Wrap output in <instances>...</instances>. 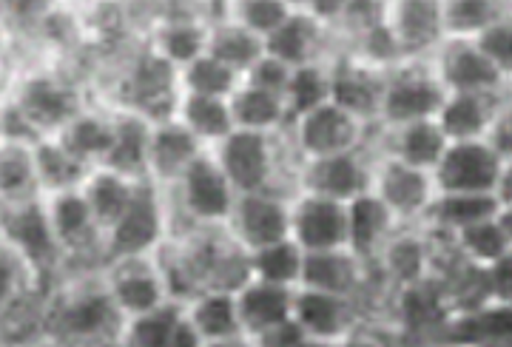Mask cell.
<instances>
[{
    "label": "cell",
    "instance_id": "obj_24",
    "mask_svg": "<svg viewBox=\"0 0 512 347\" xmlns=\"http://www.w3.org/2000/svg\"><path fill=\"white\" fill-rule=\"evenodd\" d=\"M202 151L205 146L177 117L154 123L151 146H148V180L165 191L174 188L185 174V168L194 163Z\"/></svg>",
    "mask_w": 512,
    "mask_h": 347
},
{
    "label": "cell",
    "instance_id": "obj_42",
    "mask_svg": "<svg viewBox=\"0 0 512 347\" xmlns=\"http://www.w3.org/2000/svg\"><path fill=\"white\" fill-rule=\"evenodd\" d=\"M302 265H305V251L293 239H285V242H276V245L248 254L251 279L282 285V288H299Z\"/></svg>",
    "mask_w": 512,
    "mask_h": 347
},
{
    "label": "cell",
    "instance_id": "obj_9",
    "mask_svg": "<svg viewBox=\"0 0 512 347\" xmlns=\"http://www.w3.org/2000/svg\"><path fill=\"white\" fill-rule=\"evenodd\" d=\"M3 242L12 245L40 276V282H46L49 276L60 271V265H66V254L57 242L52 222L46 214V202L43 197L32 202H20V205H3Z\"/></svg>",
    "mask_w": 512,
    "mask_h": 347
},
{
    "label": "cell",
    "instance_id": "obj_43",
    "mask_svg": "<svg viewBox=\"0 0 512 347\" xmlns=\"http://www.w3.org/2000/svg\"><path fill=\"white\" fill-rule=\"evenodd\" d=\"M330 103V63L328 60H316L308 66L293 69L291 86L285 94V106H288V128L311 114V111L322 109Z\"/></svg>",
    "mask_w": 512,
    "mask_h": 347
},
{
    "label": "cell",
    "instance_id": "obj_7",
    "mask_svg": "<svg viewBox=\"0 0 512 347\" xmlns=\"http://www.w3.org/2000/svg\"><path fill=\"white\" fill-rule=\"evenodd\" d=\"M180 97V69H174L163 57L143 46L123 69L114 109L140 111L151 123H163L177 114Z\"/></svg>",
    "mask_w": 512,
    "mask_h": 347
},
{
    "label": "cell",
    "instance_id": "obj_56",
    "mask_svg": "<svg viewBox=\"0 0 512 347\" xmlns=\"http://www.w3.org/2000/svg\"><path fill=\"white\" fill-rule=\"evenodd\" d=\"M495 200L501 202V208H512V160H504L498 185H495Z\"/></svg>",
    "mask_w": 512,
    "mask_h": 347
},
{
    "label": "cell",
    "instance_id": "obj_11",
    "mask_svg": "<svg viewBox=\"0 0 512 347\" xmlns=\"http://www.w3.org/2000/svg\"><path fill=\"white\" fill-rule=\"evenodd\" d=\"M370 194H376L390 208V214L399 220V225H421L424 214L439 197L430 171L404 165L387 154L373 157Z\"/></svg>",
    "mask_w": 512,
    "mask_h": 347
},
{
    "label": "cell",
    "instance_id": "obj_13",
    "mask_svg": "<svg viewBox=\"0 0 512 347\" xmlns=\"http://www.w3.org/2000/svg\"><path fill=\"white\" fill-rule=\"evenodd\" d=\"M330 63V103L353 114L367 126H379L384 100V80L387 72L370 66L365 60L339 46L328 57Z\"/></svg>",
    "mask_w": 512,
    "mask_h": 347
},
{
    "label": "cell",
    "instance_id": "obj_51",
    "mask_svg": "<svg viewBox=\"0 0 512 347\" xmlns=\"http://www.w3.org/2000/svg\"><path fill=\"white\" fill-rule=\"evenodd\" d=\"M399 328H390L373 319H362L356 330L342 342V347H399Z\"/></svg>",
    "mask_w": 512,
    "mask_h": 347
},
{
    "label": "cell",
    "instance_id": "obj_61",
    "mask_svg": "<svg viewBox=\"0 0 512 347\" xmlns=\"http://www.w3.org/2000/svg\"><path fill=\"white\" fill-rule=\"evenodd\" d=\"M458 347H512V345H458Z\"/></svg>",
    "mask_w": 512,
    "mask_h": 347
},
{
    "label": "cell",
    "instance_id": "obj_27",
    "mask_svg": "<svg viewBox=\"0 0 512 347\" xmlns=\"http://www.w3.org/2000/svg\"><path fill=\"white\" fill-rule=\"evenodd\" d=\"M399 228L404 225H399V220L390 214V208L376 194L367 191L362 197L348 202V251L359 256L370 268L376 265L387 239Z\"/></svg>",
    "mask_w": 512,
    "mask_h": 347
},
{
    "label": "cell",
    "instance_id": "obj_60",
    "mask_svg": "<svg viewBox=\"0 0 512 347\" xmlns=\"http://www.w3.org/2000/svg\"><path fill=\"white\" fill-rule=\"evenodd\" d=\"M305 347H342V345H336V342H313L311 339Z\"/></svg>",
    "mask_w": 512,
    "mask_h": 347
},
{
    "label": "cell",
    "instance_id": "obj_41",
    "mask_svg": "<svg viewBox=\"0 0 512 347\" xmlns=\"http://www.w3.org/2000/svg\"><path fill=\"white\" fill-rule=\"evenodd\" d=\"M185 319V302L168 299L165 305L154 311L140 313L126 319V325L120 330V347H168L177 325Z\"/></svg>",
    "mask_w": 512,
    "mask_h": 347
},
{
    "label": "cell",
    "instance_id": "obj_30",
    "mask_svg": "<svg viewBox=\"0 0 512 347\" xmlns=\"http://www.w3.org/2000/svg\"><path fill=\"white\" fill-rule=\"evenodd\" d=\"M114 148H111L106 168L120 171L131 180H148V146L154 123L146 114L131 109H114Z\"/></svg>",
    "mask_w": 512,
    "mask_h": 347
},
{
    "label": "cell",
    "instance_id": "obj_37",
    "mask_svg": "<svg viewBox=\"0 0 512 347\" xmlns=\"http://www.w3.org/2000/svg\"><path fill=\"white\" fill-rule=\"evenodd\" d=\"M231 117L239 131H259V134H285L288 131V106L285 97L262 92L254 86H239L228 97Z\"/></svg>",
    "mask_w": 512,
    "mask_h": 347
},
{
    "label": "cell",
    "instance_id": "obj_48",
    "mask_svg": "<svg viewBox=\"0 0 512 347\" xmlns=\"http://www.w3.org/2000/svg\"><path fill=\"white\" fill-rule=\"evenodd\" d=\"M345 49L353 52L359 60L370 63V66L382 69V72H390V69H396L399 63L407 60L402 52V46L396 43V37H393L390 29H387V23H384V20L379 23V26H373L370 32H365V35H359L356 40H350Z\"/></svg>",
    "mask_w": 512,
    "mask_h": 347
},
{
    "label": "cell",
    "instance_id": "obj_57",
    "mask_svg": "<svg viewBox=\"0 0 512 347\" xmlns=\"http://www.w3.org/2000/svg\"><path fill=\"white\" fill-rule=\"evenodd\" d=\"M6 347H63L60 342H55L52 336H37V339H26V342H12Z\"/></svg>",
    "mask_w": 512,
    "mask_h": 347
},
{
    "label": "cell",
    "instance_id": "obj_33",
    "mask_svg": "<svg viewBox=\"0 0 512 347\" xmlns=\"http://www.w3.org/2000/svg\"><path fill=\"white\" fill-rule=\"evenodd\" d=\"M498 214L501 202L495 200V194H439L424 214L421 228L441 237H453L476 222L495 220Z\"/></svg>",
    "mask_w": 512,
    "mask_h": 347
},
{
    "label": "cell",
    "instance_id": "obj_15",
    "mask_svg": "<svg viewBox=\"0 0 512 347\" xmlns=\"http://www.w3.org/2000/svg\"><path fill=\"white\" fill-rule=\"evenodd\" d=\"M291 239L305 254L348 251V205L296 191L291 197Z\"/></svg>",
    "mask_w": 512,
    "mask_h": 347
},
{
    "label": "cell",
    "instance_id": "obj_55",
    "mask_svg": "<svg viewBox=\"0 0 512 347\" xmlns=\"http://www.w3.org/2000/svg\"><path fill=\"white\" fill-rule=\"evenodd\" d=\"M205 342H202V336L197 333V328L188 322V316H185L183 322L177 325V330H174V336H171V342H168V347H202Z\"/></svg>",
    "mask_w": 512,
    "mask_h": 347
},
{
    "label": "cell",
    "instance_id": "obj_10",
    "mask_svg": "<svg viewBox=\"0 0 512 347\" xmlns=\"http://www.w3.org/2000/svg\"><path fill=\"white\" fill-rule=\"evenodd\" d=\"M373 157H376V151L367 143L365 148H356V151L305 160L296 168V191L348 205L370 191Z\"/></svg>",
    "mask_w": 512,
    "mask_h": 347
},
{
    "label": "cell",
    "instance_id": "obj_58",
    "mask_svg": "<svg viewBox=\"0 0 512 347\" xmlns=\"http://www.w3.org/2000/svg\"><path fill=\"white\" fill-rule=\"evenodd\" d=\"M202 347H254L251 345V339H225V342H205Z\"/></svg>",
    "mask_w": 512,
    "mask_h": 347
},
{
    "label": "cell",
    "instance_id": "obj_59",
    "mask_svg": "<svg viewBox=\"0 0 512 347\" xmlns=\"http://www.w3.org/2000/svg\"><path fill=\"white\" fill-rule=\"evenodd\" d=\"M498 222H501V228L507 231V237H510V242H512V208H501Z\"/></svg>",
    "mask_w": 512,
    "mask_h": 347
},
{
    "label": "cell",
    "instance_id": "obj_19",
    "mask_svg": "<svg viewBox=\"0 0 512 347\" xmlns=\"http://www.w3.org/2000/svg\"><path fill=\"white\" fill-rule=\"evenodd\" d=\"M362 319L365 313H362L359 299L308 291V288H296L293 293V322L305 330L313 342L342 345Z\"/></svg>",
    "mask_w": 512,
    "mask_h": 347
},
{
    "label": "cell",
    "instance_id": "obj_36",
    "mask_svg": "<svg viewBox=\"0 0 512 347\" xmlns=\"http://www.w3.org/2000/svg\"><path fill=\"white\" fill-rule=\"evenodd\" d=\"M35 168L43 197L63 194V191H77V188H83L86 177L92 174V168L80 163L57 137H40L37 140Z\"/></svg>",
    "mask_w": 512,
    "mask_h": 347
},
{
    "label": "cell",
    "instance_id": "obj_20",
    "mask_svg": "<svg viewBox=\"0 0 512 347\" xmlns=\"http://www.w3.org/2000/svg\"><path fill=\"white\" fill-rule=\"evenodd\" d=\"M151 23L146 46L174 69L191 66L208 52V20L200 6H174Z\"/></svg>",
    "mask_w": 512,
    "mask_h": 347
},
{
    "label": "cell",
    "instance_id": "obj_12",
    "mask_svg": "<svg viewBox=\"0 0 512 347\" xmlns=\"http://www.w3.org/2000/svg\"><path fill=\"white\" fill-rule=\"evenodd\" d=\"M225 231L245 254L291 239V194L282 191L239 194Z\"/></svg>",
    "mask_w": 512,
    "mask_h": 347
},
{
    "label": "cell",
    "instance_id": "obj_25",
    "mask_svg": "<svg viewBox=\"0 0 512 347\" xmlns=\"http://www.w3.org/2000/svg\"><path fill=\"white\" fill-rule=\"evenodd\" d=\"M379 131V148L376 154H387L404 165H413L421 171H436L450 140L444 137L439 120H419L396 128H376Z\"/></svg>",
    "mask_w": 512,
    "mask_h": 347
},
{
    "label": "cell",
    "instance_id": "obj_29",
    "mask_svg": "<svg viewBox=\"0 0 512 347\" xmlns=\"http://www.w3.org/2000/svg\"><path fill=\"white\" fill-rule=\"evenodd\" d=\"M293 293L296 288L248 279L237 291L239 325H242L245 339H254L259 333L293 319Z\"/></svg>",
    "mask_w": 512,
    "mask_h": 347
},
{
    "label": "cell",
    "instance_id": "obj_28",
    "mask_svg": "<svg viewBox=\"0 0 512 347\" xmlns=\"http://www.w3.org/2000/svg\"><path fill=\"white\" fill-rule=\"evenodd\" d=\"M507 94L484 92H458L447 94L439 111V126L450 143L467 140H487V131L493 126L495 114L504 106Z\"/></svg>",
    "mask_w": 512,
    "mask_h": 347
},
{
    "label": "cell",
    "instance_id": "obj_62",
    "mask_svg": "<svg viewBox=\"0 0 512 347\" xmlns=\"http://www.w3.org/2000/svg\"><path fill=\"white\" fill-rule=\"evenodd\" d=\"M507 100H512V80L507 83Z\"/></svg>",
    "mask_w": 512,
    "mask_h": 347
},
{
    "label": "cell",
    "instance_id": "obj_50",
    "mask_svg": "<svg viewBox=\"0 0 512 347\" xmlns=\"http://www.w3.org/2000/svg\"><path fill=\"white\" fill-rule=\"evenodd\" d=\"M291 77L293 69L288 63H282V60H276V57L265 55L259 63H256L251 72L242 77V83L245 86H254V89H262V92H271L279 94V97H285L288 94V86H291Z\"/></svg>",
    "mask_w": 512,
    "mask_h": 347
},
{
    "label": "cell",
    "instance_id": "obj_18",
    "mask_svg": "<svg viewBox=\"0 0 512 347\" xmlns=\"http://www.w3.org/2000/svg\"><path fill=\"white\" fill-rule=\"evenodd\" d=\"M436 72L447 94L458 92H484V94H507L504 74L490 63V57L478 49L476 40H458L447 37L433 55Z\"/></svg>",
    "mask_w": 512,
    "mask_h": 347
},
{
    "label": "cell",
    "instance_id": "obj_52",
    "mask_svg": "<svg viewBox=\"0 0 512 347\" xmlns=\"http://www.w3.org/2000/svg\"><path fill=\"white\" fill-rule=\"evenodd\" d=\"M490 305H512V251L487 268Z\"/></svg>",
    "mask_w": 512,
    "mask_h": 347
},
{
    "label": "cell",
    "instance_id": "obj_35",
    "mask_svg": "<svg viewBox=\"0 0 512 347\" xmlns=\"http://www.w3.org/2000/svg\"><path fill=\"white\" fill-rule=\"evenodd\" d=\"M188 322L197 328L202 342H225V339H242L239 325L237 291H202L185 305Z\"/></svg>",
    "mask_w": 512,
    "mask_h": 347
},
{
    "label": "cell",
    "instance_id": "obj_32",
    "mask_svg": "<svg viewBox=\"0 0 512 347\" xmlns=\"http://www.w3.org/2000/svg\"><path fill=\"white\" fill-rule=\"evenodd\" d=\"M74 157L89 168H100L109 160L114 148V114L103 106H89L80 111L69 126H63L55 134Z\"/></svg>",
    "mask_w": 512,
    "mask_h": 347
},
{
    "label": "cell",
    "instance_id": "obj_44",
    "mask_svg": "<svg viewBox=\"0 0 512 347\" xmlns=\"http://www.w3.org/2000/svg\"><path fill=\"white\" fill-rule=\"evenodd\" d=\"M450 242H453V248L458 251V256H461L464 262L476 265V268H490V265H495L498 259H504V256L512 251L510 237H507V231L501 228L498 217H495V220L476 222V225L458 231V234L450 237Z\"/></svg>",
    "mask_w": 512,
    "mask_h": 347
},
{
    "label": "cell",
    "instance_id": "obj_53",
    "mask_svg": "<svg viewBox=\"0 0 512 347\" xmlns=\"http://www.w3.org/2000/svg\"><path fill=\"white\" fill-rule=\"evenodd\" d=\"M308 342H311L308 333L299 328L293 319H288V322H282V325H276V328L265 330V333H259V336L251 339L254 347H305Z\"/></svg>",
    "mask_w": 512,
    "mask_h": 347
},
{
    "label": "cell",
    "instance_id": "obj_47",
    "mask_svg": "<svg viewBox=\"0 0 512 347\" xmlns=\"http://www.w3.org/2000/svg\"><path fill=\"white\" fill-rule=\"evenodd\" d=\"M293 6L296 3H285V0H234V3H228V20H234L242 29L268 40L285 20L291 18Z\"/></svg>",
    "mask_w": 512,
    "mask_h": 347
},
{
    "label": "cell",
    "instance_id": "obj_49",
    "mask_svg": "<svg viewBox=\"0 0 512 347\" xmlns=\"http://www.w3.org/2000/svg\"><path fill=\"white\" fill-rule=\"evenodd\" d=\"M476 43H478V49L490 57V63H493L495 69L504 74V80L510 83L512 80V6L504 12V15H501V18L495 20L487 32H481V35L476 37Z\"/></svg>",
    "mask_w": 512,
    "mask_h": 347
},
{
    "label": "cell",
    "instance_id": "obj_16",
    "mask_svg": "<svg viewBox=\"0 0 512 347\" xmlns=\"http://www.w3.org/2000/svg\"><path fill=\"white\" fill-rule=\"evenodd\" d=\"M103 282L109 288L114 305L126 319L154 311L171 299L163 271L157 265V256H134V259L109 262L103 268Z\"/></svg>",
    "mask_w": 512,
    "mask_h": 347
},
{
    "label": "cell",
    "instance_id": "obj_8",
    "mask_svg": "<svg viewBox=\"0 0 512 347\" xmlns=\"http://www.w3.org/2000/svg\"><path fill=\"white\" fill-rule=\"evenodd\" d=\"M373 131H376L373 126L356 120L353 114L339 109L336 103H328L322 109L299 117L285 134L293 148V157L299 163H305V160H319V157H333V154L365 148Z\"/></svg>",
    "mask_w": 512,
    "mask_h": 347
},
{
    "label": "cell",
    "instance_id": "obj_22",
    "mask_svg": "<svg viewBox=\"0 0 512 347\" xmlns=\"http://www.w3.org/2000/svg\"><path fill=\"white\" fill-rule=\"evenodd\" d=\"M384 23L393 32L396 43L402 46L407 60L433 57L436 49L447 40L441 0H393L387 3Z\"/></svg>",
    "mask_w": 512,
    "mask_h": 347
},
{
    "label": "cell",
    "instance_id": "obj_34",
    "mask_svg": "<svg viewBox=\"0 0 512 347\" xmlns=\"http://www.w3.org/2000/svg\"><path fill=\"white\" fill-rule=\"evenodd\" d=\"M140 183H143V180H131L126 174L111 171L106 165L92 168V174L86 177V183H83L80 191H83V197L89 202V208H92L94 220L100 225L103 237L114 228V222L126 214V208L131 205V200H134L137 185Z\"/></svg>",
    "mask_w": 512,
    "mask_h": 347
},
{
    "label": "cell",
    "instance_id": "obj_26",
    "mask_svg": "<svg viewBox=\"0 0 512 347\" xmlns=\"http://www.w3.org/2000/svg\"><path fill=\"white\" fill-rule=\"evenodd\" d=\"M370 265H365L359 256L350 251H322V254H305L302 265V282L299 288L322 293H336L359 299L370 279Z\"/></svg>",
    "mask_w": 512,
    "mask_h": 347
},
{
    "label": "cell",
    "instance_id": "obj_23",
    "mask_svg": "<svg viewBox=\"0 0 512 347\" xmlns=\"http://www.w3.org/2000/svg\"><path fill=\"white\" fill-rule=\"evenodd\" d=\"M330 37L333 32L328 26L319 18H313L305 3H296L291 18L265 40V52L288 63L291 69H299V66L316 63V60H328L336 52V49L333 52L328 49Z\"/></svg>",
    "mask_w": 512,
    "mask_h": 347
},
{
    "label": "cell",
    "instance_id": "obj_3",
    "mask_svg": "<svg viewBox=\"0 0 512 347\" xmlns=\"http://www.w3.org/2000/svg\"><path fill=\"white\" fill-rule=\"evenodd\" d=\"M6 103H12L40 137H55L80 111L89 109L83 89L57 69H32L20 74Z\"/></svg>",
    "mask_w": 512,
    "mask_h": 347
},
{
    "label": "cell",
    "instance_id": "obj_38",
    "mask_svg": "<svg viewBox=\"0 0 512 347\" xmlns=\"http://www.w3.org/2000/svg\"><path fill=\"white\" fill-rule=\"evenodd\" d=\"M205 148H214L228 134H234V117L231 106L222 97H202V94H183L174 114Z\"/></svg>",
    "mask_w": 512,
    "mask_h": 347
},
{
    "label": "cell",
    "instance_id": "obj_14",
    "mask_svg": "<svg viewBox=\"0 0 512 347\" xmlns=\"http://www.w3.org/2000/svg\"><path fill=\"white\" fill-rule=\"evenodd\" d=\"M504 160L487 140L450 143L433 171L439 194H495Z\"/></svg>",
    "mask_w": 512,
    "mask_h": 347
},
{
    "label": "cell",
    "instance_id": "obj_5",
    "mask_svg": "<svg viewBox=\"0 0 512 347\" xmlns=\"http://www.w3.org/2000/svg\"><path fill=\"white\" fill-rule=\"evenodd\" d=\"M282 137L285 134H259V131H234L211 148L217 163L231 180L237 194L259 191H285L279 183L282 171ZM293 197V194H291Z\"/></svg>",
    "mask_w": 512,
    "mask_h": 347
},
{
    "label": "cell",
    "instance_id": "obj_17",
    "mask_svg": "<svg viewBox=\"0 0 512 347\" xmlns=\"http://www.w3.org/2000/svg\"><path fill=\"white\" fill-rule=\"evenodd\" d=\"M373 268H379L393 293L421 285L436 271V239L421 225H404L387 239Z\"/></svg>",
    "mask_w": 512,
    "mask_h": 347
},
{
    "label": "cell",
    "instance_id": "obj_1",
    "mask_svg": "<svg viewBox=\"0 0 512 347\" xmlns=\"http://www.w3.org/2000/svg\"><path fill=\"white\" fill-rule=\"evenodd\" d=\"M126 316L114 305L109 288L100 279H83L55 293L46 305L43 328L63 347L117 345Z\"/></svg>",
    "mask_w": 512,
    "mask_h": 347
},
{
    "label": "cell",
    "instance_id": "obj_4",
    "mask_svg": "<svg viewBox=\"0 0 512 347\" xmlns=\"http://www.w3.org/2000/svg\"><path fill=\"white\" fill-rule=\"evenodd\" d=\"M444 100H447V89L436 72L433 57L404 60L396 69H390L387 80H384L379 128L436 120Z\"/></svg>",
    "mask_w": 512,
    "mask_h": 347
},
{
    "label": "cell",
    "instance_id": "obj_40",
    "mask_svg": "<svg viewBox=\"0 0 512 347\" xmlns=\"http://www.w3.org/2000/svg\"><path fill=\"white\" fill-rule=\"evenodd\" d=\"M0 194L3 205H20L43 197L37 183L35 146L3 140L0 146Z\"/></svg>",
    "mask_w": 512,
    "mask_h": 347
},
{
    "label": "cell",
    "instance_id": "obj_54",
    "mask_svg": "<svg viewBox=\"0 0 512 347\" xmlns=\"http://www.w3.org/2000/svg\"><path fill=\"white\" fill-rule=\"evenodd\" d=\"M487 143L501 160H512V100H504V106L495 114L493 126L487 131Z\"/></svg>",
    "mask_w": 512,
    "mask_h": 347
},
{
    "label": "cell",
    "instance_id": "obj_45",
    "mask_svg": "<svg viewBox=\"0 0 512 347\" xmlns=\"http://www.w3.org/2000/svg\"><path fill=\"white\" fill-rule=\"evenodd\" d=\"M507 9H510L507 3H495V0H441L444 37L476 40V37L481 35V32H487Z\"/></svg>",
    "mask_w": 512,
    "mask_h": 347
},
{
    "label": "cell",
    "instance_id": "obj_21",
    "mask_svg": "<svg viewBox=\"0 0 512 347\" xmlns=\"http://www.w3.org/2000/svg\"><path fill=\"white\" fill-rule=\"evenodd\" d=\"M46 202V214L52 222L57 242L69 259H92L97 256L103 262V231L94 220L92 208L83 197V191H63V194H52L43 197Z\"/></svg>",
    "mask_w": 512,
    "mask_h": 347
},
{
    "label": "cell",
    "instance_id": "obj_39",
    "mask_svg": "<svg viewBox=\"0 0 512 347\" xmlns=\"http://www.w3.org/2000/svg\"><path fill=\"white\" fill-rule=\"evenodd\" d=\"M205 55L217 57L220 63L231 66L234 72L245 77L268 52H265L262 37H256L254 32L228 20V12H225V18L208 26V52Z\"/></svg>",
    "mask_w": 512,
    "mask_h": 347
},
{
    "label": "cell",
    "instance_id": "obj_46",
    "mask_svg": "<svg viewBox=\"0 0 512 347\" xmlns=\"http://www.w3.org/2000/svg\"><path fill=\"white\" fill-rule=\"evenodd\" d=\"M239 86H242V74L211 55L197 57L191 66L180 69V92L183 94H202V97L228 100Z\"/></svg>",
    "mask_w": 512,
    "mask_h": 347
},
{
    "label": "cell",
    "instance_id": "obj_31",
    "mask_svg": "<svg viewBox=\"0 0 512 347\" xmlns=\"http://www.w3.org/2000/svg\"><path fill=\"white\" fill-rule=\"evenodd\" d=\"M439 342L441 347L512 345V305H484L450 316L439 330Z\"/></svg>",
    "mask_w": 512,
    "mask_h": 347
},
{
    "label": "cell",
    "instance_id": "obj_6",
    "mask_svg": "<svg viewBox=\"0 0 512 347\" xmlns=\"http://www.w3.org/2000/svg\"><path fill=\"white\" fill-rule=\"evenodd\" d=\"M168 242V200L160 185L143 180L126 214L103 237V265L134 256H154Z\"/></svg>",
    "mask_w": 512,
    "mask_h": 347
},
{
    "label": "cell",
    "instance_id": "obj_2",
    "mask_svg": "<svg viewBox=\"0 0 512 347\" xmlns=\"http://www.w3.org/2000/svg\"><path fill=\"white\" fill-rule=\"evenodd\" d=\"M237 197L239 194L225 177L217 157L211 154V148H205L200 157L185 168L177 185L165 191L168 214L183 217L188 234L197 228H225L234 214Z\"/></svg>",
    "mask_w": 512,
    "mask_h": 347
}]
</instances>
